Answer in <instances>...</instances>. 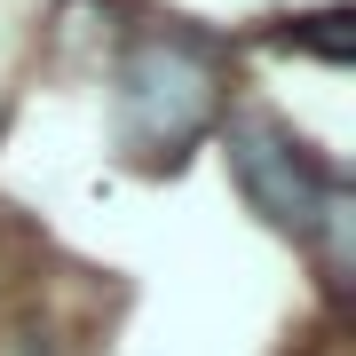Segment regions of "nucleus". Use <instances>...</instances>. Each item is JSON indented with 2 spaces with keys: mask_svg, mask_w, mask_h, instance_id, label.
I'll use <instances>...</instances> for the list:
<instances>
[{
  "mask_svg": "<svg viewBox=\"0 0 356 356\" xmlns=\"http://www.w3.org/2000/svg\"><path fill=\"white\" fill-rule=\"evenodd\" d=\"M229 175H238V191L277 229H332V238H341V214H348L341 182H332L277 119H261V111L229 119Z\"/></svg>",
  "mask_w": 356,
  "mask_h": 356,
  "instance_id": "nucleus-2",
  "label": "nucleus"
},
{
  "mask_svg": "<svg viewBox=\"0 0 356 356\" xmlns=\"http://www.w3.org/2000/svg\"><path fill=\"white\" fill-rule=\"evenodd\" d=\"M222 111V64L214 48L191 32H159L143 40L119 72V135L143 159H175L182 143H198Z\"/></svg>",
  "mask_w": 356,
  "mask_h": 356,
  "instance_id": "nucleus-1",
  "label": "nucleus"
}]
</instances>
